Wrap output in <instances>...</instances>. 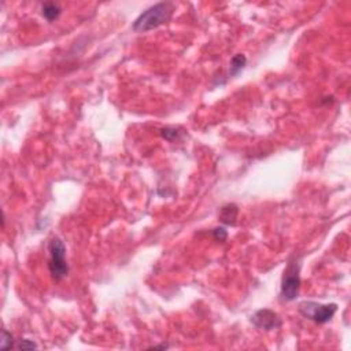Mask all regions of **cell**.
<instances>
[{
	"mask_svg": "<svg viewBox=\"0 0 351 351\" xmlns=\"http://www.w3.org/2000/svg\"><path fill=\"white\" fill-rule=\"evenodd\" d=\"M48 269L52 279L60 281L69 274V265L66 262V247L59 237H52L48 243Z\"/></svg>",
	"mask_w": 351,
	"mask_h": 351,
	"instance_id": "2",
	"label": "cell"
},
{
	"mask_svg": "<svg viewBox=\"0 0 351 351\" xmlns=\"http://www.w3.org/2000/svg\"><path fill=\"white\" fill-rule=\"evenodd\" d=\"M239 215V207L235 203H228L219 211V221L225 225H235Z\"/></svg>",
	"mask_w": 351,
	"mask_h": 351,
	"instance_id": "6",
	"label": "cell"
},
{
	"mask_svg": "<svg viewBox=\"0 0 351 351\" xmlns=\"http://www.w3.org/2000/svg\"><path fill=\"white\" fill-rule=\"evenodd\" d=\"M247 58L243 54H237L235 55L232 60H230V69H229V74L232 77L237 76L246 66Z\"/></svg>",
	"mask_w": 351,
	"mask_h": 351,
	"instance_id": "8",
	"label": "cell"
},
{
	"mask_svg": "<svg viewBox=\"0 0 351 351\" xmlns=\"http://www.w3.org/2000/svg\"><path fill=\"white\" fill-rule=\"evenodd\" d=\"M161 135L164 139L169 140V142H175V140H178L181 136V132H178L177 128H172V126H168V128H164L161 131Z\"/></svg>",
	"mask_w": 351,
	"mask_h": 351,
	"instance_id": "9",
	"label": "cell"
},
{
	"mask_svg": "<svg viewBox=\"0 0 351 351\" xmlns=\"http://www.w3.org/2000/svg\"><path fill=\"white\" fill-rule=\"evenodd\" d=\"M299 273H301V265H299V261L294 258L287 265L284 276L281 280L280 295L284 301H294L299 295V291H301V274Z\"/></svg>",
	"mask_w": 351,
	"mask_h": 351,
	"instance_id": "3",
	"label": "cell"
},
{
	"mask_svg": "<svg viewBox=\"0 0 351 351\" xmlns=\"http://www.w3.org/2000/svg\"><path fill=\"white\" fill-rule=\"evenodd\" d=\"M37 347L38 346L33 340L29 339H21L18 342V345H16L18 350H32V349H37Z\"/></svg>",
	"mask_w": 351,
	"mask_h": 351,
	"instance_id": "11",
	"label": "cell"
},
{
	"mask_svg": "<svg viewBox=\"0 0 351 351\" xmlns=\"http://www.w3.org/2000/svg\"><path fill=\"white\" fill-rule=\"evenodd\" d=\"M213 236H214V239H215L217 241H225L226 239H228V230L225 229V228H222V226H219V228H214Z\"/></svg>",
	"mask_w": 351,
	"mask_h": 351,
	"instance_id": "12",
	"label": "cell"
},
{
	"mask_svg": "<svg viewBox=\"0 0 351 351\" xmlns=\"http://www.w3.org/2000/svg\"><path fill=\"white\" fill-rule=\"evenodd\" d=\"M251 323L258 329L273 331V329H277L281 325V320H280L279 316L273 310H270V309H261V310H258L252 316Z\"/></svg>",
	"mask_w": 351,
	"mask_h": 351,
	"instance_id": "5",
	"label": "cell"
},
{
	"mask_svg": "<svg viewBox=\"0 0 351 351\" xmlns=\"http://www.w3.org/2000/svg\"><path fill=\"white\" fill-rule=\"evenodd\" d=\"M11 347H14V338H12V335L7 329H3L1 331V349L7 350V349H11Z\"/></svg>",
	"mask_w": 351,
	"mask_h": 351,
	"instance_id": "10",
	"label": "cell"
},
{
	"mask_svg": "<svg viewBox=\"0 0 351 351\" xmlns=\"http://www.w3.org/2000/svg\"><path fill=\"white\" fill-rule=\"evenodd\" d=\"M150 349H168V346H153V347H150Z\"/></svg>",
	"mask_w": 351,
	"mask_h": 351,
	"instance_id": "13",
	"label": "cell"
},
{
	"mask_svg": "<svg viewBox=\"0 0 351 351\" xmlns=\"http://www.w3.org/2000/svg\"><path fill=\"white\" fill-rule=\"evenodd\" d=\"M298 310L303 317L312 320L316 324H325L331 321L335 313L338 312V305H335V303L321 305L317 302L305 301L299 303Z\"/></svg>",
	"mask_w": 351,
	"mask_h": 351,
	"instance_id": "4",
	"label": "cell"
},
{
	"mask_svg": "<svg viewBox=\"0 0 351 351\" xmlns=\"http://www.w3.org/2000/svg\"><path fill=\"white\" fill-rule=\"evenodd\" d=\"M41 14L47 21L52 22L59 18L60 14H62V8H60V5L58 3L49 1V3H44L41 5Z\"/></svg>",
	"mask_w": 351,
	"mask_h": 351,
	"instance_id": "7",
	"label": "cell"
},
{
	"mask_svg": "<svg viewBox=\"0 0 351 351\" xmlns=\"http://www.w3.org/2000/svg\"><path fill=\"white\" fill-rule=\"evenodd\" d=\"M173 11H175L173 3L162 1V3L151 5L137 16V19L133 23V30L143 33L161 26V25L170 21V18L173 15Z\"/></svg>",
	"mask_w": 351,
	"mask_h": 351,
	"instance_id": "1",
	"label": "cell"
}]
</instances>
